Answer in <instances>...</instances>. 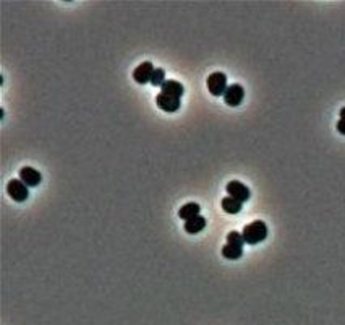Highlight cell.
Returning a JSON list of instances; mask_svg holds the SVG:
<instances>
[{
    "label": "cell",
    "mask_w": 345,
    "mask_h": 325,
    "mask_svg": "<svg viewBox=\"0 0 345 325\" xmlns=\"http://www.w3.org/2000/svg\"><path fill=\"white\" fill-rule=\"evenodd\" d=\"M242 234H243V239H245L246 244L255 246V244H260L268 237V226L264 221H260V219H258V221L246 224L242 231Z\"/></svg>",
    "instance_id": "obj_1"
},
{
    "label": "cell",
    "mask_w": 345,
    "mask_h": 325,
    "mask_svg": "<svg viewBox=\"0 0 345 325\" xmlns=\"http://www.w3.org/2000/svg\"><path fill=\"white\" fill-rule=\"evenodd\" d=\"M207 91L212 96H224L227 90V77L222 72H214L207 77Z\"/></svg>",
    "instance_id": "obj_2"
},
{
    "label": "cell",
    "mask_w": 345,
    "mask_h": 325,
    "mask_svg": "<svg viewBox=\"0 0 345 325\" xmlns=\"http://www.w3.org/2000/svg\"><path fill=\"white\" fill-rule=\"evenodd\" d=\"M7 194L15 202H24V200H28V197H29L28 186L21 179H11L7 184Z\"/></svg>",
    "instance_id": "obj_3"
},
{
    "label": "cell",
    "mask_w": 345,
    "mask_h": 325,
    "mask_svg": "<svg viewBox=\"0 0 345 325\" xmlns=\"http://www.w3.org/2000/svg\"><path fill=\"white\" fill-rule=\"evenodd\" d=\"M243 98H245V90L242 85H238V83H233L230 87H227L225 93H224V101L227 106H230V108L240 106Z\"/></svg>",
    "instance_id": "obj_4"
},
{
    "label": "cell",
    "mask_w": 345,
    "mask_h": 325,
    "mask_svg": "<svg viewBox=\"0 0 345 325\" xmlns=\"http://www.w3.org/2000/svg\"><path fill=\"white\" fill-rule=\"evenodd\" d=\"M225 191H227V194H229V197L235 199L238 202H242V204L248 200L250 195H251L250 189L246 187L243 182H240V181H230L225 186Z\"/></svg>",
    "instance_id": "obj_5"
},
{
    "label": "cell",
    "mask_w": 345,
    "mask_h": 325,
    "mask_svg": "<svg viewBox=\"0 0 345 325\" xmlns=\"http://www.w3.org/2000/svg\"><path fill=\"white\" fill-rule=\"evenodd\" d=\"M154 65L151 62H143V64H139L137 69H135L133 72V78H135V82L139 83V85H144L149 82L151 83V78H152V73H154Z\"/></svg>",
    "instance_id": "obj_6"
},
{
    "label": "cell",
    "mask_w": 345,
    "mask_h": 325,
    "mask_svg": "<svg viewBox=\"0 0 345 325\" xmlns=\"http://www.w3.org/2000/svg\"><path fill=\"white\" fill-rule=\"evenodd\" d=\"M20 179L26 184L28 187H36V186H39V184H41L42 176H41V173L38 169L24 166V168L20 169Z\"/></svg>",
    "instance_id": "obj_7"
},
{
    "label": "cell",
    "mask_w": 345,
    "mask_h": 325,
    "mask_svg": "<svg viewBox=\"0 0 345 325\" xmlns=\"http://www.w3.org/2000/svg\"><path fill=\"white\" fill-rule=\"evenodd\" d=\"M156 103H157V106L165 112H175L180 109V100H178V98H172V96H167L164 93L157 95Z\"/></svg>",
    "instance_id": "obj_8"
},
{
    "label": "cell",
    "mask_w": 345,
    "mask_h": 325,
    "mask_svg": "<svg viewBox=\"0 0 345 325\" xmlns=\"http://www.w3.org/2000/svg\"><path fill=\"white\" fill-rule=\"evenodd\" d=\"M161 93L164 95H167V96H172V98H180L183 96L185 93V88H183V85L180 82H175V80H167L162 87H161Z\"/></svg>",
    "instance_id": "obj_9"
},
{
    "label": "cell",
    "mask_w": 345,
    "mask_h": 325,
    "mask_svg": "<svg viewBox=\"0 0 345 325\" xmlns=\"http://www.w3.org/2000/svg\"><path fill=\"white\" fill-rule=\"evenodd\" d=\"M200 210H201V207L198 204H195V202H190V204H185L180 208V210H178V217H180L183 221H188V219L198 217Z\"/></svg>",
    "instance_id": "obj_10"
},
{
    "label": "cell",
    "mask_w": 345,
    "mask_h": 325,
    "mask_svg": "<svg viewBox=\"0 0 345 325\" xmlns=\"http://www.w3.org/2000/svg\"><path fill=\"white\" fill-rule=\"evenodd\" d=\"M205 228H206V218L201 217V215L185 221V231L190 232V234H196V232L203 231Z\"/></svg>",
    "instance_id": "obj_11"
},
{
    "label": "cell",
    "mask_w": 345,
    "mask_h": 325,
    "mask_svg": "<svg viewBox=\"0 0 345 325\" xmlns=\"http://www.w3.org/2000/svg\"><path fill=\"white\" fill-rule=\"evenodd\" d=\"M242 202H238L235 199H232V197H224L222 199V208H224V212L225 213H229V215H237L242 212Z\"/></svg>",
    "instance_id": "obj_12"
},
{
    "label": "cell",
    "mask_w": 345,
    "mask_h": 325,
    "mask_svg": "<svg viewBox=\"0 0 345 325\" xmlns=\"http://www.w3.org/2000/svg\"><path fill=\"white\" fill-rule=\"evenodd\" d=\"M222 255L229 260H238L243 255V247L233 246V244H225L222 247Z\"/></svg>",
    "instance_id": "obj_13"
},
{
    "label": "cell",
    "mask_w": 345,
    "mask_h": 325,
    "mask_svg": "<svg viewBox=\"0 0 345 325\" xmlns=\"http://www.w3.org/2000/svg\"><path fill=\"white\" fill-rule=\"evenodd\" d=\"M227 244H233V246L243 247V244H245L243 234H242V232H238V231H230L229 234H227Z\"/></svg>",
    "instance_id": "obj_14"
},
{
    "label": "cell",
    "mask_w": 345,
    "mask_h": 325,
    "mask_svg": "<svg viewBox=\"0 0 345 325\" xmlns=\"http://www.w3.org/2000/svg\"><path fill=\"white\" fill-rule=\"evenodd\" d=\"M165 82H167V80H165V70L164 69L154 70L152 78H151V85H154V87H162Z\"/></svg>",
    "instance_id": "obj_15"
},
{
    "label": "cell",
    "mask_w": 345,
    "mask_h": 325,
    "mask_svg": "<svg viewBox=\"0 0 345 325\" xmlns=\"http://www.w3.org/2000/svg\"><path fill=\"white\" fill-rule=\"evenodd\" d=\"M337 130H339V133L345 135V119H339V122H337Z\"/></svg>",
    "instance_id": "obj_16"
},
{
    "label": "cell",
    "mask_w": 345,
    "mask_h": 325,
    "mask_svg": "<svg viewBox=\"0 0 345 325\" xmlns=\"http://www.w3.org/2000/svg\"><path fill=\"white\" fill-rule=\"evenodd\" d=\"M341 119H345V108L341 109Z\"/></svg>",
    "instance_id": "obj_17"
}]
</instances>
